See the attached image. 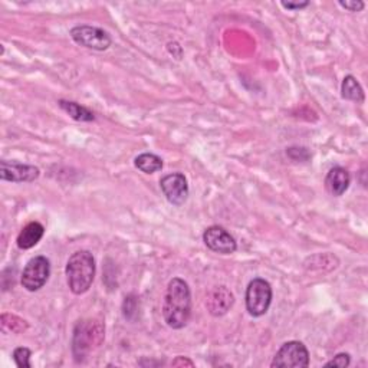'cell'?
<instances>
[{
    "label": "cell",
    "mask_w": 368,
    "mask_h": 368,
    "mask_svg": "<svg viewBox=\"0 0 368 368\" xmlns=\"http://www.w3.org/2000/svg\"><path fill=\"white\" fill-rule=\"evenodd\" d=\"M191 315V293L187 282L180 278H173L169 282L164 304L163 317L166 324L173 330H182L187 325Z\"/></svg>",
    "instance_id": "1"
},
{
    "label": "cell",
    "mask_w": 368,
    "mask_h": 368,
    "mask_svg": "<svg viewBox=\"0 0 368 368\" xmlns=\"http://www.w3.org/2000/svg\"><path fill=\"white\" fill-rule=\"evenodd\" d=\"M66 282L72 293L83 295L88 292L95 278V259L90 251L72 253L66 263Z\"/></svg>",
    "instance_id": "2"
},
{
    "label": "cell",
    "mask_w": 368,
    "mask_h": 368,
    "mask_svg": "<svg viewBox=\"0 0 368 368\" xmlns=\"http://www.w3.org/2000/svg\"><path fill=\"white\" fill-rule=\"evenodd\" d=\"M104 340V327L97 321H80L73 330L72 351L78 362L83 361L95 347H100Z\"/></svg>",
    "instance_id": "3"
},
{
    "label": "cell",
    "mask_w": 368,
    "mask_h": 368,
    "mask_svg": "<svg viewBox=\"0 0 368 368\" xmlns=\"http://www.w3.org/2000/svg\"><path fill=\"white\" fill-rule=\"evenodd\" d=\"M246 310L248 312L258 318L268 312L272 304V286L268 280L256 278L249 282L246 289Z\"/></svg>",
    "instance_id": "4"
},
{
    "label": "cell",
    "mask_w": 368,
    "mask_h": 368,
    "mask_svg": "<svg viewBox=\"0 0 368 368\" xmlns=\"http://www.w3.org/2000/svg\"><path fill=\"white\" fill-rule=\"evenodd\" d=\"M310 365V352L301 341H288L275 354L272 368H307Z\"/></svg>",
    "instance_id": "5"
},
{
    "label": "cell",
    "mask_w": 368,
    "mask_h": 368,
    "mask_svg": "<svg viewBox=\"0 0 368 368\" xmlns=\"http://www.w3.org/2000/svg\"><path fill=\"white\" fill-rule=\"evenodd\" d=\"M70 38L80 46L94 51H107L112 43V39L107 31L90 25H80L72 28Z\"/></svg>",
    "instance_id": "6"
},
{
    "label": "cell",
    "mask_w": 368,
    "mask_h": 368,
    "mask_svg": "<svg viewBox=\"0 0 368 368\" xmlns=\"http://www.w3.org/2000/svg\"><path fill=\"white\" fill-rule=\"evenodd\" d=\"M51 275V262L45 256L32 258L22 272V286L29 292L43 288Z\"/></svg>",
    "instance_id": "7"
},
{
    "label": "cell",
    "mask_w": 368,
    "mask_h": 368,
    "mask_svg": "<svg viewBox=\"0 0 368 368\" xmlns=\"http://www.w3.org/2000/svg\"><path fill=\"white\" fill-rule=\"evenodd\" d=\"M204 245L216 253L232 255L238 249L235 238L222 226H210L203 233Z\"/></svg>",
    "instance_id": "8"
},
{
    "label": "cell",
    "mask_w": 368,
    "mask_h": 368,
    "mask_svg": "<svg viewBox=\"0 0 368 368\" xmlns=\"http://www.w3.org/2000/svg\"><path fill=\"white\" fill-rule=\"evenodd\" d=\"M160 187L167 201L173 206H182L189 199L187 179L182 173L167 174L160 180Z\"/></svg>",
    "instance_id": "9"
},
{
    "label": "cell",
    "mask_w": 368,
    "mask_h": 368,
    "mask_svg": "<svg viewBox=\"0 0 368 368\" xmlns=\"http://www.w3.org/2000/svg\"><path fill=\"white\" fill-rule=\"evenodd\" d=\"M41 172L35 166L4 160L0 163V179L11 183H32L39 179Z\"/></svg>",
    "instance_id": "10"
},
{
    "label": "cell",
    "mask_w": 368,
    "mask_h": 368,
    "mask_svg": "<svg viewBox=\"0 0 368 368\" xmlns=\"http://www.w3.org/2000/svg\"><path fill=\"white\" fill-rule=\"evenodd\" d=\"M233 303H235L233 293L226 286H217L209 292L206 305L211 315L220 317V315H225L232 308Z\"/></svg>",
    "instance_id": "11"
},
{
    "label": "cell",
    "mask_w": 368,
    "mask_h": 368,
    "mask_svg": "<svg viewBox=\"0 0 368 368\" xmlns=\"http://www.w3.org/2000/svg\"><path fill=\"white\" fill-rule=\"evenodd\" d=\"M349 183H351V176L342 167L331 169L325 177V187L335 197L342 196L348 190Z\"/></svg>",
    "instance_id": "12"
},
{
    "label": "cell",
    "mask_w": 368,
    "mask_h": 368,
    "mask_svg": "<svg viewBox=\"0 0 368 368\" xmlns=\"http://www.w3.org/2000/svg\"><path fill=\"white\" fill-rule=\"evenodd\" d=\"M43 233H45V228L39 222L28 224L18 236L16 242H18L19 249H22V251L32 249L33 246H36L41 242V239L43 238Z\"/></svg>",
    "instance_id": "13"
},
{
    "label": "cell",
    "mask_w": 368,
    "mask_h": 368,
    "mask_svg": "<svg viewBox=\"0 0 368 368\" xmlns=\"http://www.w3.org/2000/svg\"><path fill=\"white\" fill-rule=\"evenodd\" d=\"M59 108L68 114L72 120L80 121V122H91L95 120V115L85 107L80 105L78 102H73V101H65V100H59L58 101Z\"/></svg>",
    "instance_id": "14"
},
{
    "label": "cell",
    "mask_w": 368,
    "mask_h": 368,
    "mask_svg": "<svg viewBox=\"0 0 368 368\" xmlns=\"http://www.w3.org/2000/svg\"><path fill=\"white\" fill-rule=\"evenodd\" d=\"M341 95L344 100H348V101H354L357 104H361L364 102L365 97H364V90L362 87L359 85V83L357 81L355 77L352 75H347L342 81V85H341Z\"/></svg>",
    "instance_id": "15"
},
{
    "label": "cell",
    "mask_w": 368,
    "mask_h": 368,
    "mask_svg": "<svg viewBox=\"0 0 368 368\" xmlns=\"http://www.w3.org/2000/svg\"><path fill=\"white\" fill-rule=\"evenodd\" d=\"M134 164L140 172H142L145 174H153L163 169V160L153 153L140 154L138 157H135Z\"/></svg>",
    "instance_id": "16"
},
{
    "label": "cell",
    "mask_w": 368,
    "mask_h": 368,
    "mask_svg": "<svg viewBox=\"0 0 368 368\" xmlns=\"http://www.w3.org/2000/svg\"><path fill=\"white\" fill-rule=\"evenodd\" d=\"M31 349L26 347H19L14 351V359L19 368H31Z\"/></svg>",
    "instance_id": "17"
},
{
    "label": "cell",
    "mask_w": 368,
    "mask_h": 368,
    "mask_svg": "<svg viewBox=\"0 0 368 368\" xmlns=\"http://www.w3.org/2000/svg\"><path fill=\"white\" fill-rule=\"evenodd\" d=\"M351 364V357L347 352H340L337 354L331 361L325 364V367H338V368H345Z\"/></svg>",
    "instance_id": "18"
},
{
    "label": "cell",
    "mask_w": 368,
    "mask_h": 368,
    "mask_svg": "<svg viewBox=\"0 0 368 368\" xmlns=\"http://www.w3.org/2000/svg\"><path fill=\"white\" fill-rule=\"evenodd\" d=\"M338 5L341 8L349 11V12H359L365 6L364 2H361V0H352V2H342V0H341V2H338Z\"/></svg>",
    "instance_id": "19"
},
{
    "label": "cell",
    "mask_w": 368,
    "mask_h": 368,
    "mask_svg": "<svg viewBox=\"0 0 368 368\" xmlns=\"http://www.w3.org/2000/svg\"><path fill=\"white\" fill-rule=\"evenodd\" d=\"M280 5L288 11H301L310 6V2H282Z\"/></svg>",
    "instance_id": "20"
},
{
    "label": "cell",
    "mask_w": 368,
    "mask_h": 368,
    "mask_svg": "<svg viewBox=\"0 0 368 368\" xmlns=\"http://www.w3.org/2000/svg\"><path fill=\"white\" fill-rule=\"evenodd\" d=\"M172 365H174V367H183V365L194 367V362L190 361V359H187V358H184V357H177V358L172 362Z\"/></svg>",
    "instance_id": "21"
}]
</instances>
